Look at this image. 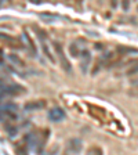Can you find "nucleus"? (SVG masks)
Segmentation results:
<instances>
[{
  "label": "nucleus",
  "instance_id": "5",
  "mask_svg": "<svg viewBox=\"0 0 138 155\" xmlns=\"http://www.w3.org/2000/svg\"><path fill=\"white\" fill-rule=\"evenodd\" d=\"M0 91L4 94L6 97H14V96H19L25 91L22 86L19 84H0Z\"/></svg>",
  "mask_w": 138,
  "mask_h": 155
},
{
  "label": "nucleus",
  "instance_id": "6",
  "mask_svg": "<svg viewBox=\"0 0 138 155\" xmlns=\"http://www.w3.org/2000/svg\"><path fill=\"white\" fill-rule=\"evenodd\" d=\"M79 58H80V68H82V72L83 74H87V68L90 65L91 62V53L88 48L83 47L82 48L80 54H79Z\"/></svg>",
  "mask_w": 138,
  "mask_h": 155
},
{
  "label": "nucleus",
  "instance_id": "11",
  "mask_svg": "<svg viewBox=\"0 0 138 155\" xmlns=\"http://www.w3.org/2000/svg\"><path fill=\"white\" fill-rule=\"evenodd\" d=\"M126 74L129 76H134V75H138V60L130 64V68L126 71Z\"/></svg>",
  "mask_w": 138,
  "mask_h": 155
},
{
  "label": "nucleus",
  "instance_id": "2",
  "mask_svg": "<svg viewBox=\"0 0 138 155\" xmlns=\"http://www.w3.org/2000/svg\"><path fill=\"white\" fill-rule=\"evenodd\" d=\"M25 144H26V147H28V150H32V151H35V152H42L46 143L43 141V139L37 133L30 132V133H28V134H25Z\"/></svg>",
  "mask_w": 138,
  "mask_h": 155
},
{
  "label": "nucleus",
  "instance_id": "13",
  "mask_svg": "<svg viewBox=\"0 0 138 155\" xmlns=\"http://www.w3.org/2000/svg\"><path fill=\"white\" fill-rule=\"evenodd\" d=\"M129 3H130V0H123V8L127 11L129 10Z\"/></svg>",
  "mask_w": 138,
  "mask_h": 155
},
{
  "label": "nucleus",
  "instance_id": "4",
  "mask_svg": "<svg viewBox=\"0 0 138 155\" xmlns=\"http://www.w3.org/2000/svg\"><path fill=\"white\" fill-rule=\"evenodd\" d=\"M36 31H37V32H36V35H37L39 42H40V46H42L43 51H44V55L48 58V61H50V62H55V58L53 57L51 50H50V47H48V38H47V35L43 32L42 29H36Z\"/></svg>",
  "mask_w": 138,
  "mask_h": 155
},
{
  "label": "nucleus",
  "instance_id": "10",
  "mask_svg": "<svg viewBox=\"0 0 138 155\" xmlns=\"http://www.w3.org/2000/svg\"><path fill=\"white\" fill-rule=\"evenodd\" d=\"M22 36H24V39H25V42H26V46L29 47V50H30V53H33V55H37V50H36V46L33 45V42H32V39L29 38V35L26 32H24L22 33Z\"/></svg>",
  "mask_w": 138,
  "mask_h": 155
},
{
  "label": "nucleus",
  "instance_id": "14",
  "mask_svg": "<svg viewBox=\"0 0 138 155\" xmlns=\"http://www.w3.org/2000/svg\"><path fill=\"white\" fill-rule=\"evenodd\" d=\"M3 58H4V55H3V51L0 50V62H3Z\"/></svg>",
  "mask_w": 138,
  "mask_h": 155
},
{
  "label": "nucleus",
  "instance_id": "12",
  "mask_svg": "<svg viewBox=\"0 0 138 155\" xmlns=\"http://www.w3.org/2000/svg\"><path fill=\"white\" fill-rule=\"evenodd\" d=\"M69 51H71L72 57H79V54H80V51H82V48H79L77 42H73L71 46H69Z\"/></svg>",
  "mask_w": 138,
  "mask_h": 155
},
{
  "label": "nucleus",
  "instance_id": "3",
  "mask_svg": "<svg viewBox=\"0 0 138 155\" xmlns=\"http://www.w3.org/2000/svg\"><path fill=\"white\" fill-rule=\"evenodd\" d=\"M53 46H54V50H55V53H57V57H58V60H59V64H61L62 69H64L65 72H68V74H72V65H71V62H69V60L66 58V55H65L62 46L58 42H54Z\"/></svg>",
  "mask_w": 138,
  "mask_h": 155
},
{
  "label": "nucleus",
  "instance_id": "7",
  "mask_svg": "<svg viewBox=\"0 0 138 155\" xmlns=\"http://www.w3.org/2000/svg\"><path fill=\"white\" fill-rule=\"evenodd\" d=\"M48 119L51 122H61V120L65 119V112L62 108L59 107H55L53 110L48 111Z\"/></svg>",
  "mask_w": 138,
  "mask_h": 155
},
{
  "label": "nucleus",
  "instance_id": "1",
  "mask_svg": "<svg viewBox=\"0 0 138 155\" xmlns=\"http://www.w3.org/2000/svg\"><path fill=\"white\" fill-rule=\"evenodd\" d=\"M18 119V105L15 103L0 104V123H13Z\"/></svg>",
  "mask_w": 138,
  "mask_h": 155
},
{
  "label": "nucleus",
  "instance_id": "8",
  "mask_svg": "<svg viewBox=\"0 0 138 155\" xmlns=\"http://www.w3.org/2000/svg\"><path fill=\"white\" fill-rule=\"evenodd\" d=\"M82 141L79 139H71L66 144V152L68 154H77L82 151Z\"/></svg>",
  "mask_w": 138,
  "mask_h": 155
},
{
  "label": "nucleus",
  "instance_id": "9",
  "mask_svg": "<svg viewBox=\"0 0 138 155\" xmlns=\"http://www.w3.org/2000/svg\"><path fill=\"white\" fill-rule=\"evenodd\" d=\"M46 107V101L44 100H33V101H29L24 105V110L25 111H39V110H43Z\"/></svg>",
  "mask_w": 138,
  "mask_h": 155
}]
</instances>
